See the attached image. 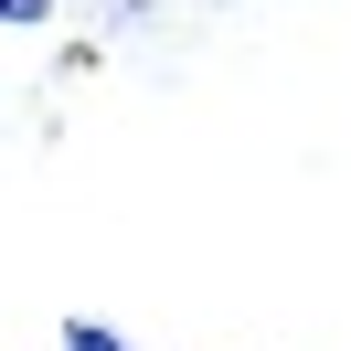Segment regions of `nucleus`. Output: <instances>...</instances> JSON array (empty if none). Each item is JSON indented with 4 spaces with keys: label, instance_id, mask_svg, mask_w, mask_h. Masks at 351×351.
Returning <instances> with one entry per match:
<instances>
[{
    "label": "nucleus",
    "instance_id": "nucleus-2",
    "mask_svg": "<svg viewBox=\"0 0 351 351\" xmlns=\"http://www.w3.org/2000/svg\"><path fill=\"white\" fill-rule=\"evenodd\" d=\"M53 0H0V32H22V22H43Z\"/></svg>",
    "mask_w": 351,
    "mask_h": 351
},
{
    "label": "nucleus",
    "instance_id": "nucleus-1",
    "mask_svg": "<svg viewBox=\"0 0 351 351\" xmlns=\"http://www.w3.org/2000/svg\"><path fill=\"white\" fill-rule=\"evenodd\" d=\"M64 351H138L128 330H107V319H64Z\"/></svg>",
    "mask_w": 351,
    "mask_h": 351
}]
</instances>
